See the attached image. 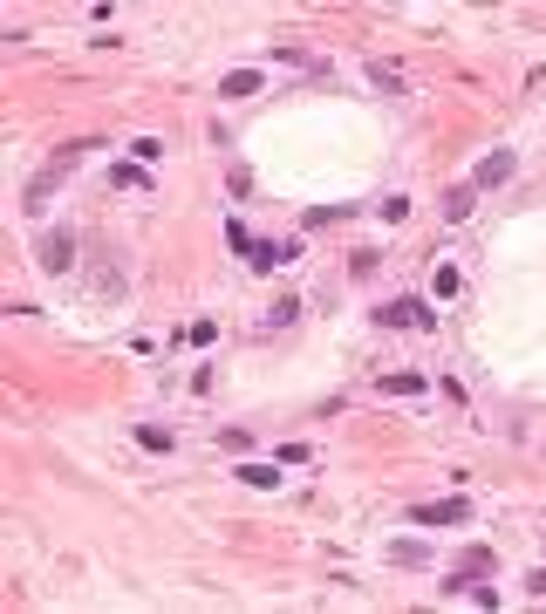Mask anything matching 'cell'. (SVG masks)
I'll list each match as a JSON object with an SVG mask.
<instances>
[{"label":"cell","instance_id":"cell-15","mask_svg":"<svg viewBox=\"0 0 546 614\" xmlns=\"http://www.w3.org/2000/svg\"><path fill=\"white\" fill-rule=\"evenodd\" d=\"M130 157H137V164H151V157H164V144H157V137H130Z\"/></svg>","mask_w":546,"mask_h":614},{"label":"cell","instance_id":"cell-17","mask_svg":"<svg viewBox=\"0 0 546 614\" xmlns=\"http://www.w3.org/2000/svg\"><path fill=\"white\" fill-rule=\"evenodd\" d=\"M369 82H376V89H390V96H396V89H403V76H396V69H383V62L369 69Z\"/></svg>","mask_w":546,"mask_h":614},{"label":"cell","instance_id":"cell-8","mask_svg":"<svg viewBox=\"0 0 546 614\" xmlns=\"http://www.w3.org/2000/svg\"><path fill=\"white\" fill-rule=\"evenodd\" d=\"M273 464H280V458H246L233 478H239V485H253V492H280V471H273Z\"/></svg>","mask_w":546,"mask_h":614},{"label":"cell","instance_id":"cell-14","mask_svg":"<svg viewBox=\"0 0 546 614\" xmlns=\"http://www.w3.org/2000/svg\"><path fill=\"white\" fill-rule=\"evenodd\" d=\"M294 314H301V301H294V294H280V301L267 307V328H287V321H294Z\"/></svg>","mask_w":546,"mask_h":614},{"label":"cell","instance_id":"cell-7","mask_svg":"<svg viewBox=\"0 0 546 614\" xmlns=\"http://www.w3.org/2000/svg\"><path fill=\"white\" fill-rule=\"evenodd\" d=\"M383 560H390V567H437L430 539H390V546H383Z\"/></svg>","mask_w":546,"mask_h":614},{"label":"cell","instance_id":"cell-13","mask_svg":"<svg viewBox=\"0 0 546 614\" xmlns=\"http://www.w3.org/2000/svg\"><path fill=\"white\" fill-rule=\"evenodd\" d=\"M383 396H424V376H410V369H403V376H383Z\"/></svg>","mask_w":546,"mask_h":614},{"label":"cell","instance_id":"cell-5","mask_svg":"<svg viewBox=\"0 0 546 614\" xmlns=\"http://www.w3.org/2000/svg\"><path fill=\"white\" fill-rule=\"evenodd\" d=\"M417 526H465L471 519V499H437V505H410Z\"/></svg>","mask_w":546,"mask_h":614},{"label":"cell","instance_id":"cell-3","mask_svg":"<svg viewBox=\"0 0 546 614\" xmlns=\"http://www.w3.org/2000/svg\"><path fill=\"white\" fill-rule=\"evenodd\" d=\"M35 260H41V273H69V267H76V232H69V226H55V232H41V246H35Z\"/></svg>","mask_w":546,"mask_h":614},{"label":"cell","instance_id":"cell-1","mask_svg":"<svg viewBox=\"0 0 546 614\" xmlns=\"http://www.w3.org/2000/svg\"><path fill=\"white\" fill-rule=\"evenodd\" d=\"M376 328H410V335H437V307L424 301H390V307H376Z\"/></svg>","mask_w":546,"mask_h":614},{"label":"cell","instance_id":"cell-9","mask_svg":"<svg viewBox=\"0 0 546 614\" xmlns=\"http://www.w3.org/2000/svg\"><path fill=\"white\" fill-rule=\"evenodd\" d=\"M219 96H226V103H246V96H260V69H233V76H219Z\"/></svg>","mask_w":546,"mask_h":614},{"label":"cell","instance_id":"cell-2","mask_svg":"<svg viewBox=\"0 0 546 614\" xmlns=\"http://www.w3.org/2000/svg\"><path fill=\"white\" fill-rule=\"evenodd\" d=\"M492 567H499L492 546H465L458 567H451V580H437V594H465V587H478V574H492Z\"/></svg>","mask_w":546,"mask_h":614},{"label":"cell","instance_id":"cell-4","mask_svg":"<svg viewBox=\"0 0 546 614\" xmlns=\"http://www.w3.org/2000/svg\"><path fill=\"white\" fill-rule=\"evenodd\" d=\"M512 171H519V157H512V151H485L478 164H471V192H499Z\"/></svg>","mask_w":546,"mask_h":614},{"label":"cell","instance_id":"cell-18","mask_svg":"<svg viewBox=\"0 0 546 614\" xmlns=\"http://www.w3.org/2000/svg\"><path fill=\"white\" fill-rule=\"evenodd\" d=\"M526 594H546V567H533V574H526Z\"/></svg>","mask_w":546,"mask_h":614},{"label":"cell","instance_id":"cell-12","mask_svg":"<svg viewBox=\"0 0 546 614\" xmlns=\"http://www.w3.org/2000/svg\"><path fill=\"white\" fill-rule=\"evenodd\" d=\"M137 444H144V451H164V458H171V444H178V437H171L164 423H137Z\"/></svg>","mask_w":546,"mask_h":614},{"label":"cell","instance_id":"cell-16","mask_svg":"<svg viewBox=\"0 0 546 614\" xmlns=\"http://www.w3.org/2000/svg\"><path fill=\"white\" fill-rule=\"evenodd\" d=\"M226 246H233V253H246V260H253V232L239 226V219H233V226H226Z\"/></svg>","mask_w":546,"mask_h":614},{"label":"cell","instance_id":"cell-6","mask_svg":"<svg viewBox=\"0 0 546 614\" xmlns=\"http://www.w3.org/2000/svg\"><path fill=\"white\" fill-rule=\"evenodd\" d=\"M301 260V239H253V267L273 273V267H294Z\"/></svg>","mask_w":546,"mask_h":614},{"label":"cell","instance_id":"cell-10","mask_svg":"<svg viewBox=\"0 0 546 614\" xmlns=\"http://www.w3.org/2000/svg\"><path fill=\"white\" fill-rule=\"evenodd\" d=\"M471 205H478V192H471V178H465V185H451V192H444V219H451V226H465Z\"/></svg>","mask_w":546,"mask_h":614},{"label":"cell","instance_id":"cell-11","mask_svg":"<svg viewBox=\"0 0 546 614\" xmlns=\"http://www.w3.org/2000/svg\"><path fill=\"white\" fill-rule=\"evenodd\" d=\"M110 185H123V192H151V171H144V164H110Z\"/></svg>","mask_w":546,"mask_h":614}]
</instances>
